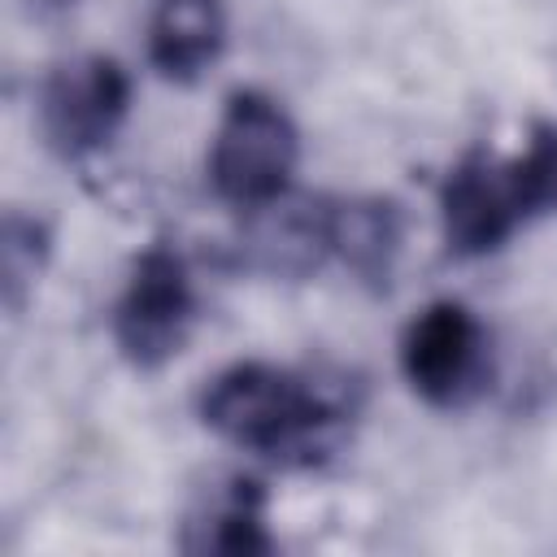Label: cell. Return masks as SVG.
I'll list each match as a JSON object with an SVG mask.
<instances>
[{
    "instance_id": "1",
    "label": "cell",
    "mask_w": 557,
    "mask_h": 557,
    "mask_svg": "<svg viewBox=\"0 0 557 557\" xmlns=\"http://www.w3.org/2000/svg\"><path fill=\"white\" fill-rule=\"evenodd\" d=\"M200 418L226 444L278 466H322L352 418L344 383L309 379L270 361H235L200 392Z\"/></svg>"
},
{
    "instance_id": "2",
    "label": "cell",
    "mask_w": 557,
    "mask_h": 557,
    "mask_svg": "<svg viewBox=\"0 0 557 557\" xmlns=\"http://www.w3.org/2000/svg\"><path fill=\"white\" fill-rule=\"evenodd\" d=\"M544 213H557V126H540L509 161L470 152L440 187V222L453 257L496 252L518 226Z\"/></svg>"
},
{
    "instance_id": "3",
    "label": "cell",
    "mask_w": 557,
    "mask_h": 557,
    "mask_svg": "<svg viewBox=\"0 0 557 557\" xmlns=\"http://www.w3.org/2000/svg\"><path fill=\"white\" fill-rule=\"evenodd\" d=\"M296 157L300 139L287 109L265 91H235L209 144V183L226 205L252 213L287 196Z\"/></svg>"
},
{
    "instance_id": "4",
    "label": "cell",
    "mask_w": 557,
    "mask_h": 557,
    "mask_svg": "<svg viewBox=\"0 0 557 557\" xmlns=\"http://www.w3.org/2000/svg\"><path fill=\"white\" fill-rule=\"evenodd\" d=\"M400 370L426 405L461 409L492 383V339L466 305L435 300L405 326Z\"/></svg>"
},
{
    "instance_id": "5",
    "label": "cell",
    "mask_w": 557,
    "mask_h": 557,
    "mask_svg": "<svg viewBox=\"0 0 557 557\" xmlns=\"http://www.w3.org/2000/svg\"><path fill=\"white\" fill-rule=\"evenodd\" d=\"M191 322H196V292L187 261L165 244L144 248L113 305V339L122 357L139 370H157L187 344Z\"/></svg>"
},
{
    "instance_id": "6",
    "label": "cell",
    "mask_w": 557,
    "mask_h": 557,
    "mask_svg": "<svg viewBox=\"0 0 557 557\" xmlns=\"http://www.w3.org/2000/svg\"><path fill=\"white\" fill-rule=\"evenodd\" d=\"M131 109V78L113 57H74L57 65L39 96V122L61 157L104 148Z\"/></svg>"
},
{
    "instance_id": "7",
    "label": "cell",
    "mask_w": 557,
    "mask_h": 557,
    "mask_svg": "<svg viewBox=\"0 0 557 557\" xmlns=\"http://www.w3.org/2000/svg\"><path fill=\"white\" fill-rule=\"evenodd\" d=\"M226 44V9L222 0H157L148 17V57L152 65L174 78H200Z\"/></svg>"
},
{
    "instance_id": "8",
    "label": "cell",
    "mask_w": 557,
    "mask_h": 557,
    "mask_svg": "<svg viewBox=\"0 0 557 557\" xmlns=\"http://www.w3.org/2000/svg\"><path fill=\"white\" fill-rule=\"evenodd\" d=\"M183 548L187 553H222V557L274 553V535L265 527V487L257 479H226L187 518Z\"/></svg>"
},
{
    "instance_id": "9",
    "label": "cell",
    "mask_w": 557,
    "mask_h": 557,
    "mask_svg": "<svg viewBox=\"0 0 557 557\" xmlns=\"http://www.w3.org/2000/svg\"><path fill=\"white\" fill-rule=\"evenodd\" d=\"M326 239L331 257L344 261L357 278L366 283H387L400 257V209L379 196H357V200H331L326 209Z\"/></svg>"
},
{
    "instance_id": "10",
    "label": "cell",
    "mask_w": 557,
    "mask_h": 557,
    "mask_svg": "<svg viewBox=\"0 0 557 557\" xmlns=\"http://www.w3.org/2000/svg\"><path fill=\"white\" fill-rule=\"evenodd\" d=\"M48 252H52V235H48L44 218H30V213L13 209L4 218V231H0V274H4V305H9V313H17L30 300V292L39 287Z\"/></svg>"
}]
</instances>
